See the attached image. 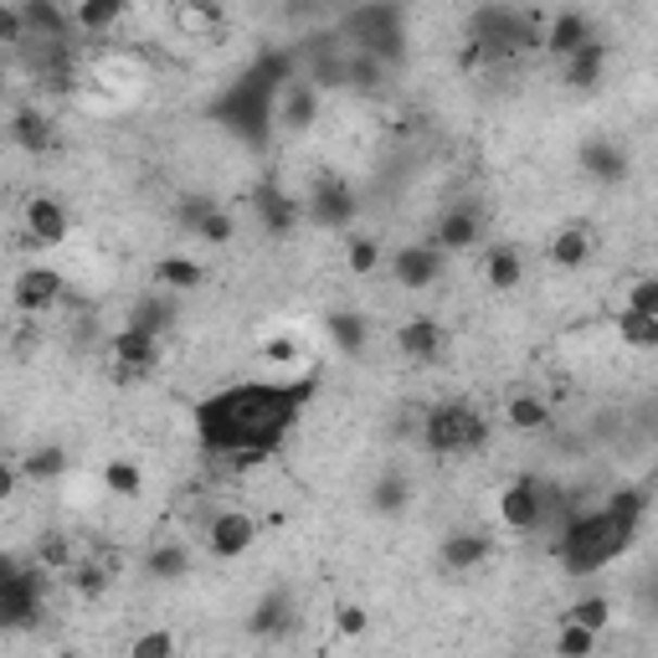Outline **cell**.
Here are the masks:
<instances>
[{
	"mask_svg": "<svg viewBox=\"0 0 658 658\" xmlns=\"http://www.w3.org/2000/svg\"><path fill=\"white\" fill-rule=\"evenodd\" d=\"M309 396V387L299 391H273V387H237L222 391L201 407V438L227 458V464L248 468L257 458H268L278 447V432L293 422V407Z\"/></svg>",
	"mask_w": 658,
	"mask_h": 658,
	"instance_id": "obj_1",
	"label": "cell"
},
{
	"mask_svg": "<svg viewBox=\"0 0 658 658\" xmlns=\"http://www.w3.org/2000/svg\"><path fill=\"white\" fill-rule=\"evenodd\" d=\"M643 504L648 499H643L638 489H618L597 515H581L561 541L566 566H571V571H597V566H607L612 556H622L628 541L638 535V524H643Z\"/></svg>",
	"mask_w": 658,
	"mask_h": 658,
	"instance_id": "obj_2",
	"label": "cell"
},
{
	"mask_svg": "<svg viewBox=\"0 0 658 658\" xmlns=\"http://www.w3.org/2000/svg\"><path fill=\"white\" fill-rule=\"evenodd\" d=\"M484 438H489L484 422L468 407H438V412H427V422H422V443L432 453H468V447H484Z\"/></svg>",
	"mask_w": 658,
	"mask_h": 658,
	"instance_id": "obj_3",
	"label": "cell"
},
{
	"mask_svg": "<svg viewBox=\"0 0 658 658\" xmlns=\"http://www.w3.org/2000/svg\"><path fill=\"white\" fill-rule=\"evenodd\" d=\"M345 26L360 37V52H370L376 62H396V58H402V11H396V5H370V11H355Z\"/></svg>",
	"mask_w": 658,
	"mask_h": 658,
	"instance_id": "obj_4",
	"label": "cell"
},
{
	"mask_svg": "<svg viewBox=\"0 0 658 658\" xmlns=\"http://www.w3.org/2000/svg\"><path fill=\"white\" fill-rule=\"evenodd\" d=\"M252 541H257V520H252L248 509H222V515L206 524V545H212V556H222V561L248 556Z\"/></svg>",
	"mask_w": 658,
	"mask_h": 658,
	"instance_id": "obj_5",
	"label": "cell"
},
{
	"mask_svg": "<svg viewBox=\"0 0 658 658\" xmlns=\"http://www.w3.org/2000/svg\"><path fill=\"white\" fill-rule=\"evenodd\" d=\"M545 515V499L535 479H515V484L499 489V524L504 530H535Z\"/></svg>",
	"mask_w": 658,
	"mask_h": 658,
	"instance_id": "obj_6",
	"label": "cell"
},
{
	"mask_svg": "<svg viewBox=\"0 0 658 658\" xmlns=\"http://www.w3.org/2000/svg\"><path fill=\"white\" fill-rule=\"evenodd\" d=\"M391 273H396L402 289H432V283L443 278V248H432V242H422V248H402L396 257H391Z\"/></svg>",
	"mask_w": 658,
	"mask_h": 658,
	"instance_id": "obj_7",
	"label": "cell"
},
{
	"mask_svg": "<svg viewBox=\"0 0 658 658\" xmlns=\"http://www.w3.org/2000/svg\"><path fill=\"white\" fill-rule=\"evenodd\" d=\"M586 41H597L592 37V21L581 16V11H556V16H545V37H541V47L545 52H556V58H577Z\"/></svg>",
	"mask_w": 658,
	"mask_h": 658,
	"instance_id": "obj_8",
	"label": "cell"
},
{
	"mask_svg": "<svg viewBox=\"0 0 658 658\" xmlns=\"http://www.w3.org/2000/svg\"><path fill=\"white\" fill-rule=\"evenodd\" d=\"M26 237L37 248H62L67 242V212H62V201H52V195L26 201Z\"/></svg>",
	"mask_w": 658,
	"mask_h": 658,
	"instance_id": "obj_9",
	"label": "cell"
},
{
	"mask_svg": "<svg viewBox=\"0 0 658 658\" xmlns=\"http://www.w3.org/2000/svg\"><path fill=\"white\" fill-rule=\"evenodd\" d=\"M114 355H118V370H124V376H144V370H155V360H160V334L129 325L124 334H114Z\"/></svg>",
	"mask_w": 658,
	"mask_h": 658,
	"instance_id": "obj_10",
	"label": "cell"
},
{
	"mask_svg": "<svg viewBox=\"0 0 658 658\" xmlns=\"http://www.w3.org/2000/svg\"><path fill=\"white\" fill-rule=\"evenodd\" d=\"M62 273H52V268H26L16 278V309H26V314H41V309H52L62 299Z\"/></svg>",
	"mask_w": 658,
	"mask_h": 658,
	"instance_id": "obj_11",
	"label": "cell"
},
{
	"mask_svg": "<svg viewBox=\"0 0 658 658\" xmlns=\"http://www.w3.org/2000/svg\"><path fill=\"white\" fill-rule=\"evenodd\" d=\"M21 21H26V41L41 37V41H67V31H73V21H67V11H58L52 0H26L21 5Z\"/></svg>",
	"mask_w": 658,
	"mask_h": 658,
	"instance_id": "obj_12",
	"label": "cell"
},
{
	"mask_svg": "<svg viewBox=\"0 0 658 658\" xmlns=\"http://www.w3.org/2000/svg\"><path fill=\"white\" fill-rule=\"evenodd\" d=\"M577 165L592 175V180H622V175H628V155H622L612 139H586L577 150Z\"/></svg>",
	"mask_w": 658,
	"mask_h": 658,
	"instance_id": "obj_13",
	"label": "cell"
},
{
	"mask_svg": "<svg viewBox=\"0 0 658 658\" xmlns=\"http://www.w3.org/2000/svg\"><path fill=\"white\" fill-rule=\"evenodd\" d=\"M479 216L468 212V206H453V212H443V222H438V242L432 248H443V252H468V248H479Z\"/></svg>",
	"mask_w": 658,
	"mask_h": 658,
	"instance_id": "obj_14",
	"label": "cell"
},
{
	"mask_svg": "<svg viewBox=\"0 0 658 658\" xmlns=\"http://www.w3.org/2000/svg\"><path fill=\"white\" fill-rule=\"evenodd\" d=\"M396 350L412 355V360H438L443 355V329H438V319H407V325L396 329Z\"/></svg>",
	"mask_w": 658,
	"mask_h": 658,
	"instance_id": "obj_15",
	"label": "cell"
},
{
	"mask_svg": "<svg viewBox=\"0 0 658 658\" xmlns=\"http://www.w3.org/2000/svg\"><path fill=\"white\" fill-rule=\"evenodd\" d=\"M124 16H129V5H124V0H83V5L67 11V21H73L78 31H114Z\"/></svg>",
	"mask_w": 658,
	"mask_h": 658,
	"instance_id": "obj_16",
	"label": "cell"
},
{
	"mask_svg": "<svg viewBox=\"0 0 658 658\" xmlns=\"http://www.w3.org/2000/svg\"><path fill=\"white\" fill-rule=\"evenodd\" d=\"M350 216H355V195H350L340 180H325V186L314 191V222H325V227H345Z\"/></svg>",
	"mask_w": 658,
	"mask_h": 658,
	"instance_id": "obj_17",
	"label": "cell"
},
{
	"mask_svg": "<svg viewBox=\"0 0 658 658\" xmlns=\"http://www.w3.org/2000/svg\"><path fill=\"white\" fill-rule=\"evenodd\" d=\"M11 139H16L26 155H41V150H52V118L37 114V109H21L11 118Z\"/></svg>",
	"mask_w": 658,
	"mask_h": 658,
	"instance_id": "obj_18",
	"label": "cell"
},
{
	"mask_svg": "<svg viewBox=\"0 0 658 658\" xmlns=\"http://www.w3.org/2000/svg\"><path fill=\"white\" fill-rule=\"evenodd\" d=\"M252 201H257V216H263V227H268L273 237H283L293 222H299V206H293V201L278 191V186H263Z\"/></svg>",
	"mask_w": 658,
	"mask_h": 658,
	"instance_id": "obj_19",
	"label": "cell"
},
{
	"mask_svg": "<svg viewBox=\"0 0 658 658\" xmlns=\"http://www.w3.org/2000/svg\"><path fill=\"white\" fill-rule=\"evenodd\" d=\"M484 278H489V289H494V293L520 289V278H524L520 252H515V248H489V257H484Z\"/></svg>",
	"mask_w": 658,
	"mask_h": 658,
	"instance_id": "obj_20",
	"label": "cell"
},
{
	"mask_svg": "<svg viewBox=\"0 0 658 658\" xmlns=\"http://www.w3.org/2000/svg\"><path fill=\"white\" fill-rule=\"evenodd\" d=\"M325 329H329V340L345 350V355H360V350H366V340H370V325L355 309H334L325 319Z\"/></svg>",
	"mask_w": 658,
	"mask_h": 658,
	"instance_id": "obj_21",
	"label": "cell"
},
{
	"mask_svg": "<svg viewBox=\"0 0 658 658\" xmlns=\"http://www.w3.org/2000/svg\"><path fill=\"white\" fill-rule=\"evenodd\" d=\"M566 622L581 628V633H592V638H602V633L612 628V602L607 597H577L571 607H566Z\"/></svg>",
	"mask_w": 658,
	"mask_h": 658,
	"instance_id": "obj_22",
	"label": "cell"
},
{
	"mask_svg": "<svg viewBox=\"0 0 658 658\" xmlns=\"http://www.w3.org/2000/svg\"><path fill=\"white\" fill-rule=\"evenodd\" d=\"M602 67H607V47H602V41H586L577 58H566V83H571V88H597Z\"/></svg>",
	"mask_w": 658,
	"mask_h": 658,
	"instance_id": "obj_23",
	"label": "cell"
},
{
	"mask_svg": "<svg viewBox=\"0 0 658 658\" xmlns=\"http://www.w3.org/2000/svg\"><path fill=\"white\" fill-rule=\"evenodd\" d=\"M494 556V541L489 535H447L443 545V561L453 566V571H473L479 561H489Z\"/></svg>",
	"mask_w": 658,
	"mask_h": 658,
	"instance_id": "obj_24",
	"label": "cell"
},
{
	"mask_svg": "<svg viewBox=\"0 0 658 658\" xmlns=\"http://www.w3.org/2000/svg\"><path fill=\"white\" fill-rule=\"evenodd\" d=\"M586 257H592V232L586 227H561L551 237V263L556 268H581Z\"/></svg>",
	"mask_w": 658,
	"mask_h": 658,
	"instance_id": "obj_25",
	"label": "cell"
},
{
	"mask_svg": "<svg viewBox=\"0 0 658 658\" xmlns=\"http://www.w3.org/2000/svg\"><path fill=\"white\" fill-rule=\"evenodd\" d=\"M103 494H118V499H139L144 494V473L129 458H109L103 464Z\"/></svg>",
	"mask_w": 658,
	"mask_h": 658,
	"instance_id": "obj_26",
	"label": "cell"
},
{
	"mask_svg": "<svg viewBox=\"0 0 658 658\" xmlns=\"http://www.w3.org/2000/svg\"><path fill=\"white\" fill-rule=\"evenodd\" d=\"M289 597H283V592H273V597H263L257 602V612H252L248 618V633L252 638H268V633H283V628H289Z\"/></svg>",
	"mask_w": 658,
	"mask_h": 658,
	"instance_id": "obj_27",
	"label": "cell"
},
{
	"mask_svg": "<svg viewBox=\"0 0 658 658\" xmlns=\"http://www.w3.org/2000/svg\"><path fill=\"white\" fill-rule=\"evenodd\" d=\"M191 227H195L201 237H206L212 248H227V242L237 237V222H232L227 212H222V206H212V201H206V206H195V212H191Z\"/></svg>",
	"mask_w": 658,
	"mask_h": 658,
	"instance_id": "obj_28",
	"label": "cell"
},
{
	"mask_svg": "<svg viewBox=\"0 0 658 658\" xmlns=\"http://www.w3.org/2000/svg\"><path fill=\"white\" fill-rule=\"evenodd\" d=\"M155 278L165 283V289H175V293H191V289H201L206 283V268L201 263H191V257H165L155 268Z\"/></svg>",
	"mask_w": 658,
	"mask_h": 658,
	"instance_id": "obj_29",
	"label": "cell"
},
{
	"mask_svg": "<svg viewBox=\"0 0 658 658\" xmlns=\"http://www.w3.org/2000/svg\"><path fill=\"white\" fill-rule=\"evenodd\" d=\"M618 340L633 350H654L658 345V319L654 314H633V309H618Z\"/></svg>",
	"mask_w": 658,
	"mask_h": 658,
	"instance_id": "obj_30",
	"label": "cell"
},
{
	"mask_svg": "<svg viewBox=\"0 0 658 658\" xmlns=\"http://www.w3.org/2000/svg\"><path fill=\"white\" fill-rule=\"evenodd\" d=\"M407 504H412V484L402 473H387V479L370 484V509H376V515H396V509H407Z\"/></svg>",
	"mask_w": 658,
	"mask_h": 658,
	"instance_id": "obj_31",
	"label": "cell"
},
{
	"mask_svg": "<svg viewBox=\"0 0 658 658\" xmlns=\"http://www.w3.org/2000/svg\"><path fill=\"white\" fill-rule=\"evenodd\" d=\"M21 473H26L31 484L62 479V473H67V453H62V447H37V453H26V458H21Z\"/></svg>",
	"mask_w": 658,
	"mask_h": 658,
	"instance_id": "obj_32",
	"label": "cell"
},
{
	"mask_svg": "<svg viewBox=\"0 0 658 658\" xmlns=\"http://www.w3.org/2000/svg\"><path fill=\"white\" fill-rule=\"evenodd\" d=\"M504 422L515 427V432H535V427L551 422V412H545L541 396H530V391H524V396H515V402L504 407Z\"/></svg>",
	"mask_w": 658,
	"mask_h": 658,
	"instance_id": "obj_33",
	"label": "cell"
},
{
	"mask_svg": "<svg viewBox=\"0 0 658 658\" xmlns=\"http://www.w3.org/2000/svg\"><path fill=\"white\" fill-rule=\"evenodd\" d=\"M345 268L355 278H370V273L381 268V242L376 237H350L345 242Z\"/></svg>",
	"mask_w": 658,
	"mask_h": 658,
	"instance_id": "obj_34",
	"label": "cell"
},
{
	"mask_svg": "<svg viewBox=\"0 0 658 658\" xmlns=\"http://www.w3.org/2000/svg\"><path fill=\"white\" fill-rule=\"evenodd\" d=\"M180 643H175L170 628H144L135 643H129V658H175Z\"/></svg>",
	"mask_w": 658,
	"mask_h": 658,
	"instance_id": "obj_35",
	"label": "cell"
},
{
	"mask_svg": "<svg viewBox=\"0 0 658 658\" xmlns=\"http://www.w3.org/2000/svg\"><path fill=\"white\" fill-rule=\"evenodd\" d=\"M170 21L191 37H206L216 21H222V5H170Z\"/></svg>",
	"mask_w": 658,
	"mask_h": 658,
	"instance_id": "obj_36",
	"label": "cell"
},
{
	"mask_svg": "<svg viewBox=\"0 0 658 658\" xmlns=\"http://www.w3.org/2000/svg\"><path fill=\"white\" fill-rule=\"evenodd\" d=\"M283 124L289 129H309V118H314V93L304 88V83H289V98H283Z\"/></svg>",
	"mask_w": 658,
	"mask_h": 658,
	"instance_id": "obj_37",
	"label": "cell"
},
{
	"mask_svg": "<svg viewBox=\"0 0 658 658\" xmlns=\"http://www.w3.org/2000/svg\"><path fill=\"white\" fill-rule=\"evenodd\" d=\"M186 571H191V556H186L180 545H160L155 556H150V577L175 581V577H186Z\"/></svg>",
	"mask_w": 658,
	"mask_h": 658,
	"instance_id": "obj_38",
	"label": "cell"
},
{
	"mask_svg": "<svg viewBox=\"0 0 658 658\" xmlns=\"http://www.w3.org/2000/svg\"><path fill=\"white\" fill-rule=\"evenodd\" d=\"M597 654V638L592 633H581L571 622H561V633H556V658H592Z\"/></svg>",
	"mask_w": 658,
	"mask_h": 658,
	"instance_id": "obj_39",
	"label": "cell"
},
{
	"mask_svg": "<svg viewBox=\"0 0 658 658\" xmlns=\"http://www.w3.org/2000/svg\"><path fill=\"white\" fill-rule=\"evenodd\" d=\"M334 628H340L345 638H366V633H370V612L360 607V602H345V607L334 612Z\"/></svg>",
	"mask_w": 658,
	"mask_h": 658,
	"instance_id": "obj_40",
	"label": "cell"
},
{
	"mask_svg": "<svg viewBox=\"0 0 658 658\" xmlns=\"http://www.w3.org/2000/svg\"><path fill=\"white\" fill-rule=\"evenodd\" d=\"M257 355H263L268 366H293V360H299V340H293V334H268Z\"/></svg>",
	"mask_w": 658,
	"mask_h": 658,
	"instance_id": "obj_41",
	"label": "cell"
},
{
	"mask_svg": "<svg viewBox=\"0 0 658 658\" xmlns=\"http://www.w3.org/2000/svg\"><path fill=\"white\" fill-rule=\"evenodd\" d=\"M622 309L654 314V319H658V278H638V283L628 289V304H622Z\"/></svg>",
	"mask_w": 658,
	"mask_h": 658,
	"instance_id": "obj_42",
	"label": "cell"
},
{
	"mask_svg": "<svg viewBox=\"0 0 658 658\" xmlns=\"http://www.w3.org/2000/svg\"><path fill=\"white\" fill-rule=\"evenodd\" d=\"M73 586L88 592V597H98V592L109 586V571H103V566H73Z\"/></svg>",
	"mask_w": 658,
	"mask_h": 658,
	"instance_id": "obj_43",
	"label": "cell"
},
{
	"mask_svg": "<svg viewBox=\"0 0 658 658\" xmlns=\"http://www.w3.org/2000/svg\"><path fill=\"white\" fill-rule=\"evenodd\" d=\"M0 41H26V21H21V5H0Z\"/></svg>",
	"mask_w": 658,
	"mask_h": 658,
	"instance_id": "obj_44",
	"label": "cell"
},
{
	"mask_svg": "<svg viewBox=\"0 0 658 658\" xmlns=\"http://www.w3.org/2000/svg\"><path fill=\"white\" fill-rule=\"evenodd\" d=\"M73 561V545L62 541V535H47L41 541V566H67Z\"/></svg>",
	"mask_w": 658,
	"mask_h": 658,
	"instance_id": "obj_45",
	"label": "cell"
},
{
	"mask_svg": "<svg viewBox=\"0 0 658 658\" xmlns=\"http://www.w3.org/2000/svg\"><path fill=\"white\" fill-rule=\"evenodd\" d=\"M11 494H16V468H11V464H0V504L11 499Z\"/></svg>",
	"mask_w": 658,
	"mask_h": 658,
	"instance_id": "obj_46",
	"label": "cell"
}]
</instances>
